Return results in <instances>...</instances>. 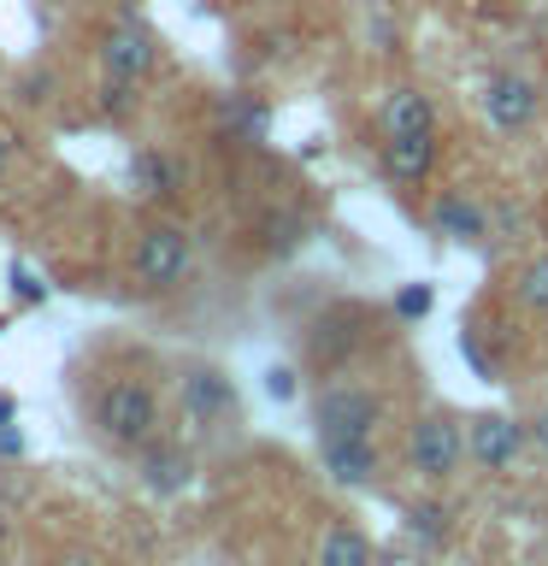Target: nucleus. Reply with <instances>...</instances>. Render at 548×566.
I'll list each match as a JSON object with an SVG mask.
<instances>
[{
    "label": "nucleus",
    "mask_w": 548,
    "mask_h": 566,
    "mask_svg": "<svg viewBox=\"0 0 548 566\" xmlns=\"http://www.w3.org/2000/svg\"><path fill=\"white\" fill-rule=\"evenodd\" d=\"M519 301H525V307H537V313H548V254L530 260L519 272Z\"/></svg>",
    "instance_id": "nucleus-18"
},
{
    "label": "nucleus",
    "mask_w": 548,
    "mask_h": 566,
    "mask_svg": "<svg viewBox=\"0 0 548 566\" xmlns=\"http://www.w3.org/2000/svg\"><path fill=\"white\" fill-rule=\"evenodd\" d=\"M542 113V88L519 77V71H495V77L484 83V118H489V130H502V136H519L530 130Z\"/></svg>",
    "instance_id": "nucleus-6"
},
{
    "label": "nucleus",
    "mask_w": 548,
    "mask_h": 566,
    "mask_svg": "<svg viewBox=\"0 0 548 566\" xmlns=\"http://www.w3.org/2000/svg\"><path fill=\"white\" fill-rule=\"evenodd\" d=\"M0 543H7V520H0Z\"/></svg>",
    "instance_id": "nucleus-30"
},
{
    "label": "nucleus",
    "mask_w": 548,
    "mask_h": 566,
    "mask_svg": "<svg viewBox=\"0 0 548 566\" xmlns=\"http://www.w3.org/2000/svg\"><path fill=\"white\" fill-rule=\"evenodd\" d=\"M265 230H272V248L283 254V248L301 237V219H295V212H277V219H265Z\"/></svg>",
    "instance_id": "nucleus-23"
},
{
    "label": "nucleus",
    "mask_w": 548,
    "mask_h": 566,
    "mask_svg": "<svg viewBox=\"0 0 548 566\" xmlns=\"http://www.w3.org/2000/svg\"><path fill=\"white\" fill-rule=\"evenodd\" d=\"M313 566H318V560H313Z\"/></svg>",
    "instance_id": "nucleus-31"
},
{
    "label": "nucleus",
    "mask_w": 548,
    "mask_h": 566,
    "mask_svg": "<svg viewBox=\"0 0 548 566\" xmlns=\"http://www.w3.org/2000/svg\"><path fill=\"white\" fill-rule=\"evenodd\" d=\"M530 437H537V449H548V407H542L537 419H530Z\"/></svg>",
    "instance_id": "nucleus-28"
},
{
    "label": "nucleus",
    "mask_w": 548,
    "mask_h": 566,
    "mask_svg": "<svg viewBox=\"0 0 548 566\" xmlns=\"http://www.w3.org/2000/svg\"><path fill=\"white\" fill-rule=\"evenodd\" d=\"M431 166H436V130L383 136V177H396V184H424Z\"/></svg>",
    "instance_id": "nucleus-11"
},
{
    "label": "nucleus",
    "mask_w": 548,
    "mask_h": 566,
    "mask_svg": "<svg viewBox=\"0 0 548 566\" xmlns=\"http://www.w3.org/2000/svg\"><path fill=\"white\" fill-rule=\"evenodd\" d=\"M318 566H371V543L354 525H330L318 543Z\"/></svg>",
    "instance_id": "nucleus-16"
},
{
    "label": "nucleus",
    "mask_w": 548,
    "mask_h": 566,
    "mask_svg": "<svg viewBox=\"0 0 548 566\" xmlns=\"http://www.w3.org/2000/svg\"><path fill=\"white\" fill-rule=\"evenodd\" d=\"M318 460L336 484H371L383 472V454L371 437H318Z\"/></svg>",
    "instance_id": "nucleus-9"
},
{
    "label": "nucleus",
    "mask_w": 548,
    "mask_h": 566,
    "mask_svg": "<svg viewBox=\"0 0 548 566\" xmlns=\"http://www.w3.org/2000/svg\"><path fill=\"white\" fill-rule=\"evenodd\" d=\"M7 424H18V401L7 396V389H0V431H7Z\"/></svg>",
    "instance_id": "nucleus-26"
},
{
    "label": "nucleus",
    "mask_w": 548,
    "mask_h": 566,
    "mask_svg": "<svg viewBox=\"0 0 548 566\" xmlns=\"http://www.w3.org/2000/svg\"><path fill=\"white\" fill-rule=\"evenodd\" d=\"M141 484H148L154 495H177V490H189V484H194L189 454L177 449V442H148V449H141Z\"/></svg>",
    "instance_id": "nucleus-12"
},
{
    "label": "nucleus",
    "mask_w": 548,
    "mask_h": 566,
    "mask_svg": "<svg viewBox=\"0 0 548 566\" xmlns=\"http://www.w3.org/2000/svg\"><path fill=\"white\" fill-rule=\"evenodd\" d=\"M265 130H272V113H265L254 95H230L224 101V136L230 142H265Z\"/></svg>",
    "instance_id": "nucleus-15"
},
{
    "label": "nucleus",
    "mask_w": 548,
    "mask_h": 566,
    "mask_svg": "<svg viewBox=\"0 0 548 566\" xmlns=\"http://www.w3.org/2000/svg\"><path fill=\"white\" fill-rule=\"evenodd\" d=\"M407 130H436V106L413 83L389 88V101H383V136H407Z\"/></svg>",
    "instance_id": "nucleus-13"
},
{
    "label": "nucleus",
    "mask_w": 548,
    "mask_h": 566,
    "mask_svg": "<svg viewBox=\"0 0 548 566\" xmlns=\"http://www.w3.org/2000/svg\"><path fill=\"white\" fill-rule=\"evenodd\" d=\"M154 65H159V35L154 30H141V24H113L101 35V71L106 77H154Z\"/></svg>",
    "instance_id": "nucleus-7"
},
{
    "label": "nucleus",
    "mask_w": 548,
    "mask_h": 566,
    "mask_svg": "<svg viewBox=\"0 0 548 566\" xmlns=\"http://www.w3.org/2000/svg\"><path fill=\"white\" fill-rule=\"evenodd\" d=\"M265 396H272V401H295V371L272 366V371H265Z\"/></svg>",
    "instance_id": "nucleus-24"
},
{
    "label": "nucleus",
    "mask_w": 548,
    "mask_h": 566,
    "mask_svg": "<svg viewBox=\"0 0 548 566\" xmlns=\"http://www.w3.org/2000/svg\"><path fill=\"white\" fill-rule=\"evenodd\" d=\"M519 449H525V424H519V419L484 413V419H472V424H466V454L477 460V467L507 472L513 460H519Z\"/></svg>",
    "instance_id": "nucleus-8"
},
{
    "label": "nucleus",
    "mask_w": 548,
    "mask_h": 566,
    "mask_svg": "<svg viewBox=\"0 0 548 566\" xmlns=\"http://www.w3.org/2000/svg\"><path fill=\"white\" fill-rule=\"evenodd\" d=\"M413 537H419V543H442V537H449V507L419 502V507H413Z\"/></svg>",
    "instance_id": "nucleus-19"
},
{
    "label": "nucleus",
    "mask_w": 548,
    "mask_h": 566,
    "mask_svg": "<svg viewBox=\"0 0 548 566\" xmlns=\"http://www.w3.org/2000/svg\"><path fill=\"white\" fill-rule=\"evenodd\" d=\"M431 230L449 242H484L489 237V207L472 201L466 189H442L436 207H431Z\"/></svg>",
    "instance_id": "nucleus-10"
},
{
    "label": "nucleus",
    "mask_w": 548,
    "mask_h": 566,
    "mask_svg": "<svg viewBox=\"0 0 548 566\" xmlns=\"http://www.w3.org/2000/svg\"><path fill=\"white\" fill-rule=\"evenodd\" d=\"M53 566H106V560H101V555H83V548H77V555H60Z\"/></svg>",
    "instance_id": "nucleus-27"
},
{
    "label": "nucleus",
    "mask_w": 548,
    "mask_h": 566,
    "mask_svg": "<svg viewBox=\"0 0 548 566\" xmlns=\"http://www.w3.org/2000/svg\"><path fill=\"white\" fill-rule=\"evenodd\" d=\"M95 431L101 442H113V449H148L159 437V396L141 378H118L106 384L95 396Z\"/></svg>",
    "instance_id": "nucleus-1"
},
{
    "label": "nucleus",
    "mask_w": 548,
    "mask_h": 566,
    "mask_svg": "<svg viewBox=\"0 0 548 566\" xmlns=\"http://www.w3.org/2000/svg\"><path fill=\"white\" fill-rule=\"evenodd\" d=\"M7 454H24V431H12V424L0 431V460H7Z\"/></svg>",
    "instance_id": "nucleus-25"
},
{
    "label": "nucleus",
    "mask_w": 548,
    "mask_h": 566,
    "mask_svg": "<svg viewBox=\"0 0 548 566\" xmlns=\"http://www.w3.org/2000/svg\"><path fill=\"white\" fill-rule=\"evenodd\" d=\"M7 166H12V136L0 130V177H7Z\"/></svg>",
    "instance_id": "nucleus-29"
},
{
    "label": "nucleus",
    "mask_w": 548,
    "mask_h": 566,
    "mask_svg": "<svg viewBox=\"0 0 548 566\" xmlns=\"http://www.w3.org/2000/svg\"><path fill=\"white\" fill-rule=\"evenodd\" d=\"M177 401H183V419L194 431H219L236 419V384L224 378V366H189L177 384Z\"/></svg>",
    "instance_id": "nucleus-4"
},
{
    "label": "nucleus",
    "mask_w": 548,
    "mask_h": 566,
    "mask_svg": "<svg viewBox=\"0 0 548 566\" xmlns=\"http://www.w3.org/2000/svg\"><path fill=\"white\" fill-rule=\"evenodd\" d=\"M318 437H378L383 424V396L366 384H325L313 401Z\"/></svg>",
    "instance_id": "nucleus-2"
},
{
    "label": "nucleus",
    "mask_w": 548,
    "mask_h": 566,
    "mask_svg": "<svg viewBox=\"0 0 548 566\" xmlns=\"http://www.w3.org/2000/svg\"><path fill=\"white\" fill-rule=\"evenodd\" d=\"M424 313H431V283H407V290L396 295V318H407V325H419Z\"/></svg>",
    "instance_id": "nucleus-20"
},
{
    "label": "nucleus",
    "mask_w": 548,
    "mask_h": 566,
    "mask_svg": "<svg viewBox=\"0 0 548 566\" xmlns=\"http://www.w3.org/2000/svg\"><path fill=\"white\" fill-rule=\"evenodd\" d=\"M12 301H24V307H42V301H48V283L35 277V272H24V265H12Z\"/></svg>",
    "instance_id": "nucleus-22"
},
{
    "label": "nucleus",
    "mask_w": 548,
    "mask_h": 566,
    "mask_svg": "<svg viewBox=\"0 0 548 566\" xmlns=\"http://www.w3.org/2000/svg\"><path fill=\"white\" fill-rule=\"evenodd\" d=\"M101 106L124 118V113L136 106V83H130V77H106V83H101Z\"/></svg>",
    "instance_id": "nucleus-21"
},
{
    "label": "nucleus",
    "mask_w": 548,
    "mask_h": 566,
    "mask_svg": "<svg viewBox=\"0 0 548 566\" xmlns=\"http://www.w3.org/2000/svg\"><path fill=\"white\" fill-rule=\"evenodd\" d=\"M460 454H466V431L449 413H424L413 424V437H407V460H413V472L424 484H442L460 467Z\"/></svg>",
    "instance_id": "nucleus-5"
},
{
    "label": "nucleus",
    "mask_w": 548,
    "mask_h": 566,
    "mask_svg": "<svg viewBox=\"0 0 548 566\" xmlns=\"http://www.w3.org/2000/svg\"><path fill=\"white\" fill-rule=\"evenodd\" d=\"M189 272V237L177 224H148L136 237V254H130V277H136V290H177Z\"/></svg>",
    "instance_id": "nucleus-3"
},
{
    "label": "nucleus",
    "mask_w": 548,
    "mask_h": 566,
    "mask_svg": "<svg viewBox=\"0 0 548 566\" xmlns=\"http://www.w3.org/2000/svg\"><path fill=\"white\" fill-rule=\"evenodd\" d=\"M130 184L148 195V201H171V195L183 189V171H177V159H171V154L141 148V154L130 159Z\"/></svg>",
    "instance_id": "nucleus-14"
},
{
    "label": "nucleus",
    "mask_w": 548,
    "mask_h": 566,
    "mask_svg": "<svg viewBox=\"0 0 548 566\" xmlns=\"http://www.w3.org/2000/svg\"><path fill=\"white\" fill-rule=\"evenodd\" d=\"M53 95H60V77H53L48 65L18 71V101H24V106H53Z\"/></svg>",
    "instance_id": "nucleus-17"
}]
</instances>
